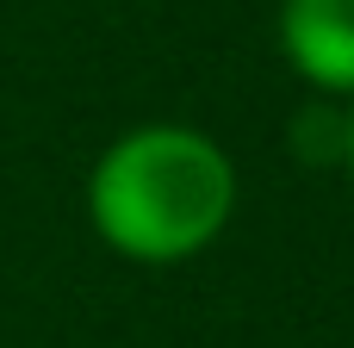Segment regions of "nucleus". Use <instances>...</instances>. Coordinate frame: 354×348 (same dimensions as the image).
<instances>
[{
    "label": "nucleus",
    "instance_id": "obj_1",
    "mask_svg": "<svg viewBox=\"0 0 354 348\" xmlns=\"http://www.w3.org/2000/svg\"><path fill=\"white\" fill-rule=\"evenodd\" d=\"M236 218V162L212 131L137 125L112 137L87 174L93 237L137 268L205 255Z\"/></svg>",
    "mask_w": 354,
    "mask_h": 348
},
{
    "label": "nucleus",
    "instance_id": "obj_2",
    "mask_svg": "<svg viewBox=\"0 0 354 348\" xmlns=\"http://www.w3.org/2000/svg\"><path fill=\"white\" fill-rule=\"evenodd\" d=\"M280 56L324 100H354V0H280Z\"/></svg>",
    "mask_w": 354,
    "mask_h": 348
},
{
    "label": "nucleus",
    "instance_id": "obj_3",
    "mask_svg": "<svg viewBox=\"0 0 354 348\" xmlns=\"http://www.w3.org/2000/svg\"><path fill=\"white\" fill-rule=\"evenodd\" d=\"M342 168H348V181H354V100H348V143H342Z\"/></svg>",
    "mask_w": 354,
    "mask_h": 348
}]
</instances>
